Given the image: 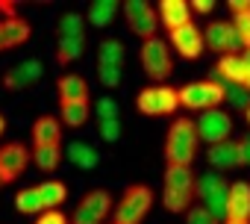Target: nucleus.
<instances>
[{
    "instance_id": "f257e3e1",
    "label": "nucleus",
    "mask_w": 250,
    "mask_h": 224,
    "mask_svg": "<svg viewBox=\"0 0 250 224\" xmlns=\"http://www.w3.org/2000/svg\"><path fill=\"white\" fill-rule=\"evenodd\" d=\"M197 201V177L186 165H168L165 168V186H162V203L168 212H188Z\"/></svg>"
},
{
    "instance_id": "f03ea898",
    "label": "nucleus",
    "mask_w": 250,
    "mask_h": 224,
    "mask_svg": "<svg viewBox=\"0 0 250 224\" xmlns=\"http://www.w3.org/2000/svg\"><path fill=\"white\" fill-rule=\"evenodd\" d=\"M197 124L191 118H177L171 127H168V136H165V159L168 165H186L191 168L194 157H197Z\"/></svg>"
},
{
    "instance_id": "7ed1b4c3",
    "label": "nucleus",
    "mask_w": 250,
    "mask_h": 224,
    "mask_svg": "<svg viewBox=\"0 0 250 224\" xmlns=\"http://www.w3.org/2000/svg\"><path fill=\"white\" fill-rule=\"evenodd\" d=\"M150 209H153V189L145 183H133L124 189L121 201L115 203L112 224H145Z\"/></svg>"
},
{
    "instance_id": "20e7f679",
    "label": "nucleus",
    "mask_w": 250,
    "mask_h": 224,
    "mask_svg": "<svg viewBox=\"0 0 250 224\" xmlns=\"http://www.w3.org/2000/svg\"><path fill=\"white\" fill-rule=\"evenodd\" d=\"M224 100H227V89L218 80H194V83H186L180 89V106L194 109V112L221 109Z\"/></svg>"
},
{
    "instance_id": "39448f33",
    "label": "nucleus",
    "mask_w": 250,
    "mask_h": 224,
    "mask_svg": "<svg viewBox=\"0 0 250 224\" xmlns=\"http://www.w3.org/2000/svg\"><path fill=\"white\" fill-rule=\"evenodd\" d=\"M227 195H229V186L224 183V177H221L218 171H206V174L197 180L200 206H206L221 224L227 221Z\"/></svg>"
},
{
    "instance_id": "423d86ee",
    "label": "nucleus",
    "mask_w": 250,
    "mask_h": 224,
    "mask_svg": "<svg viewBox=\"0 0 250 224\" xmlns=\"http://www.w3.org/2000/svg\"><path fill=\"white\" fill-rule=\"evenodd\" d=\"M203 39H206V47L218 50L221 56H238V53H244L241 33L235 30L232 21H209L206 30H203Z\"/></svg>"
},
{
    "instance_id": "0eeeda50",
    "label": "nucleus",
    "mask_w": 250,
    "mask_h": 224,
    "mask_svg": "<svg viewBox=\"0 0 250 224\" xmlns=\"http://www.w3.org/2000/svg\"><path fill=\"white\" fill-rule=\"evenodd\" d=\"M136 106H139V112H145V115H174L177 106H180V89L147 86V89L139 91Z\"/></svg>"
},
{
    "instance_id": "6e6552de",
    "label": "nucleus",
    "mask_w": 250,
    "mask_h": 224,
    "mask_svg": "<svg viewBox=\"0 0 250 224\" xmlns=\"http://www.w3.org/2000/svg\"><path fill=\"white\" fill-rule=\"evenodd\" d=\"M142 68L150 80H168L174 74L171 45H165L162 39H147L142 45Z\"/></svg>"
},
{
    "instance_id": "1a4fd4ad",
    "label": "nucleus",
    "mask_w": 250,
    "mask_h": 224,
    "mask_svg": "<svg viewBox=\"0 0 250 224\" xmlns=\"http://www.w3.org/2000/svg\"><path fill=\"white\" fill-rule=\"evenodd\" d=\"M109 212H112V195L106 189H91L77 201L71 224H103Z\"/></svg>"
},
{
    "instance_id": "9d476101",
    "label": "nucleus",
    "mask_w": 250,
    "mask_h": 224,
    "mask_svg": "<svg viewBox=\"0 0 250 224\" xmlns=\"http://www.w3.org/2000/svg\"><path fill=\"white\" fill-rule=\"evenodd\" d=\"M124 18H127V27L136 36H142L145 42L147 39H156L159 12L147 3V0H127V3H124Z\"/></svg>"
},
{
    "instance_id": "9b49d317",
    "label": "nucleus",
    "mask_w": 250,
    "mask_h": 224,
    "mask_svg": "<svg viewBox=\"0 0 250 224\" xmlns=\"http://www.w3.org/2000/svg\"><path fill=\"white\" fill-rule=\"evenodd\" d=\"M194 124H197V136H200L203 142H209V148H212V145L227 142V139H229V133H232V118L227 115L224 109L200 112V118H197Z\"/></svg>"
},
{
    "instance_id": "f8f14e48",
    "label": "nucleus",
    "mask_w": 250,
    "mask_h": 224,
    "mask_svg": "<svg viewBox=\"0 0 250 224\" xmlns=\"http://www.w3.org/2000/svg\"><path fill=\"white\" fill-rule=\"evenodd\" d=\"M30 162H33V151L27 145H21V142H9V145L0 148V174H3L6 183L18 180L27 171Z\"/></svg>"
},
{
    "instance_id": "ddd939ff",
    "label": "nucleus",
    "mask_w": 250,
    "mask_h": 224,
    "mask_svg": "<svg viewBox=\"0 0 250 224\" xmlns=\"http://www.w3.org/2000/svg\"><path fill=\"white\" fill-rule=\"evenodd\" d=\"M171 39V47L183 56V59H197L203 50H206V39H203V30L197 24H186L174 33H168Z\"/></svg>"
},
{
    "instance_id": "4468645a",
    "label": "nucleus",
    "mask_w": 250,
    "mask_h": 224,
    "mask_svg": "<svg viewBox=\"0 0 250 224\" xmlns=\"http://www.w3.org/2000/svg\"><path fill=\"white\" fill-rule=\"evenodd\" d=\"M30 36H33L30 21H24V18H18V15H15V18H3V21H0V53L27 45Z\"/></svg>"
},
{
    "instance_id": "2eb2a0df",
    "label": "nucleus",
    "mask_w": 250,
    "mask_h": 224,
    "mask_svg": "<svg viewBox=\"0 0 250 224\" xmlns=\"http://www.w3.org/2000/svg\"><path fill=\"white\" fill-rule=\"evenodd\" d=\"M206 159H209V165H212L215 171L241 168V165H244V162H241V142L227 139V142H221V145H212V148L206 151Z\"/></svg>"
},
{
    "instance_id": "dca6fc26",
    "label": "nucleus",
    "mask_w": 250,
    "mask_h": 224,
    "mask_svg": "<svg viewBox=\"0 0 250 224\" xmlns=\"http://www.w3.org/2000/svg\"><path fill=\"white\" fill-rule=\"evenodd\" d=\"M42 62L39 59H24V62H18L15 68H9L6 74H3V86L6 89H12V91H21V89H27V86H33L39 77H42Z\"/></svg>"
},
{
    "instance_id": "f3484780",
    "label": "nucleus",
    "mask_w": 250,
    "mask_h": 224,
    "mask_svg": "<svg viewBox=\"0 0 250 224\" xmlns=\"http://www.w3.org/2000/svg\"><path fill=\"white\" fill-rule=\"evenodd\" d=\"M227 221H247L250 224V183L238 180L229 186L227 195Z\"/></svg>"
},
{
    "instance_id": "a211bd4d",
    "label": "nucleus",
    "mask_w": 250,
    "mask_h": 224,
    "mask_svg": "<svg viewBox=\"0 0 250 224\" xmlns=\"http://www.w3.org/2000/svg\"><path fill=\"white\" fill-rule=\"evenodd\" d=\"M159 24L168 33L191 24V6L186 3V0H162L159 3Z\"/></svg>"
},
{
    "instance_id": "6ab92c4d",
    "label": "nucleus",
    "mask_w": 250,
    "mask_h": 224,
    "mask_svg": "<svg viewBox=\"0 0 250 224\" xmlns=\"http://www.w3.org/2000/svg\"><path fill=\"white\" fill-rule=\"evenodd\" d=\"M215 77H218L224 86H244L247 77H250V68L244 65L241 53H238V56H221L218 65H215Z\"/></svg>"
},
{
    "instance_id": "aec40b11",
    "label": "nucleus",
    "mask_w": 250,
    "mask_h": 224,
    "mask_svg": "<svg viewBox=\"0 0 250 224\" xmlns=\"http://www.w3.org/2000/svg\"><path fill=\"white\" fill-rule=\"evenodd\" d=\"M56 91H59V103H91L88 83L80 74H62L56 83Z\"/></svg>"
},
{
    "instance_id": "412c9836",
    "label": "nucleus",
    "mask_w": 250,
    "mask_h": 224,
    "mask_svg": "<svg viewBox=\"0 0 250 224\" xmlns=\"http://www.w3.org/2000/svg\"><path fill=\"white\" fill-rule=\"evenodd\" d=\"M33 142H36V148H42V145H59L62 142V124L53 115L36 118V124H33Z\"/></svg>"
},
{
    "instance_id": "4be33fe9",
    "label": "nucleus",
    "mask_w": 250,
    "mask_h": 224,
    "mask_svg": "<svg viewBox=\"0 0 250 224\" xmlns=\"http://www.w3.org/2000/svg\"><path fill=\"white\" fill-rule=\"evenodd\" d=\"M118 9H121L118 0H94V3L88 6V12H85V21L91 27H109L115 21Z\"/></svg>"
},
{
    "instance_id": "5701e85b",
    "label": "nucleus",
    "mask_w": 250,
    "mask_h": 224,
    "mask_svg": "<svg viewBox=\"0 0 250 224\" xmlns=\"http://www.w3.org/2000/svg\"><path fill=\"white\" fill-rule=\"evenodd\" d=\"M36 189H39V198H42V203H44V212H47V209H59V206L65 203V198H68V186H65L62 180H44V183H39Z\"/></svg>"
},
{
    "instance_id": "b1692460",
    "label": "nucleus",
    "mask_w": 250,
    "mask_h": 224,
    "mask_svg": "<svg viewBox=\"0 0 250 224\" xmlns=\"http://www.w3.org/2000/svg\"><path fill=\"white\" fill-rule=\"evenodd\" d=\"M229 21L241 33L244 47H250V0H229Z\"/></svg>"
},
{
    "instance_id": "393cba45",
    "label": "nucleus",
    "mask_w": 250,
    "mask_h": 224,
    "mask_svg": "<svg viewBox=\"0 0 250 224\" xmlns=\"http://www.w3.org/2000/svg\"><path fill=\"white\" fill-rule=\"evenodd\" d=\"M65 154H68V159H71L77 168H83V171H91V168L100 162V154H97L91 145H85V142H71Z\"/></svg>"
},
{
    "instance_id": "a878e982",
    "label": "nucleus",
    "mask_w": 250,
    "mask_h": 224,
    "mask_svg": "<svg viewBox=\"0 0 250 224\" xmlns=\"http://www.w3.org/2000/svg\"><path fill=\"white\" fill-rule=\"evenodd\" d=\"M124 45L118 39H106L97 45V65H112V68H124Z\"/></svg>"
},
{
    "instance_id": "bb28decb",
    "label": "nucleus",
    "mask_w": 250,
    "mask_h": 224,
    "mask_svg": "<svg viewBox=\"0 0 250 224\" xmlns=\"http://www.w3.org/2000/svg\"><path fill=\"white\" fill-rule=\"evenodd\" d=\"M59 115L65 127H83L91 118V103H59Z\"/></svg>"
},
{
    "instance_id": "cd10ccee",
    "label": "nucleus",
    "mask_w": 250,
    "mask_h": 224,
    "mask_svg": "<svg viewBox=\"0 0 250 224\" xmlns=\"http://www.w3.org/2000/svg\"><path fill=\"white\" fill-rule=\"evenodd\" d=\"M62 145H42V148H33V159H36V168L42 171H56L59 162H62Z\"/></svg>"
},
{
    "instance_id": "c85d7f7f",
    "label": "nucleus",
    "mask_w": 250,
    "mask_h": 224,
    "mask_svg": "<svg viewBox=\"0 0 250 224\" xmlns=\"http://www.w3.org/2000/svg\"><path fill=\"white\" fill-rule=\"evenodd\" d=\"M15 209L21 212V215H42L44 212V203H42V198H39V189L36 186H30V189H21L18 195H15Z\"/></svg>"
},
{
    "instance_id": "c756f323",
    "label": "nucleus",
    "mask_w": 250,
    "mask_h": 224,
    "mask_svg": "<svg viewBox=\"0 0 250 224\" xmlns=\"http://www.w3.org/2000/svg\"><path fill=\"white\" fill-rule=\"evenodd\" d=\"M85 50V36L83 39H59L56 45V62L59 65H71L74 59H80Z\"/></svg>"
},
{
    "instance_id": "7c9ffc66",
    "label": "nucleus",
    "mask_w": 250,
    "mask_h": 224,
    "mask_svg": "<svg viewBox=\"0 0 250 224\" xmlns=\"http://www.w3.org/2000/svg\"><path fill=\"white\" fill-rule=\"evenodd\" d=\"M85 36V24L80 12H65L59 18V39H83Z\"/></svg>"
},
{
    "instance_id": "2f4dec72",
    "label": "nucleus",
    "mask_w": 250,
    "mask_h": 224,
    "mask_svg": "<svg viewBox=\"0 0 250 224\" xmlns=\"http://www.w3.org/2000/svg\"><path fill=\"white\" fill-rule=\"evenodd\" d=\"M94 115H97V121H118L121 118V106L112 97H100L94 103Z\"/></svg>"
},
{
    "instance_id": "473e14b6",
    "label": "nucleus",
    "mask_w": 250,
    "mask_h": 224,
    "mask_svg": "<svg viewBox=\"0 0 250 224\" xmlns=\"http://www.w3.org/2000/svg\"><path fill=\"white\" fill-rule=\"evenodd\" d=\"M97 77L106 89H118L121 80H124V71L121 68H112V65H97Z\"/></svg>"
},
{
    "instance_id": "72a5a7b5",
    "label": "nucleus",
    "mask_w": 250,
    "mask_h": 224,
    "mask_svg": "<svg viewBox=\"0 0 250 224\" xmlns=\"http://www.w3.org/2000/svg\"><path fill=\"white\" fill-rule=\"evenodd\" d=\"M224 89H227V103H232L238 109H247L250 106V94H247L244 86H224Z\"/></svg>"
},
{
    "instance_id": "f704fd0d",
    "label": "nucleus",
    "mask_w": 250,
    "mask_h": 224,
    "mask_svg": "<svg viewBox=\"0 0 250 224\" xmlns=\"http://www.w3.org/2000/svg\"><path fill=\"white\" fill-rule=\"evenodd\" d=\"M186 224H221L206 206H191L188 212H186Z\"/></svg>"
},
{
    "instance_id": "c9c22d12",
    "label": "nucleus",
    "mask_w": 250,
    "mask_h": 224,
    "mask_svg": "<svg viewBox=\"0 0 250 224\" xmlns=\"http://www.w3.org/2000/svg\"><path fill=\"white\" fill-rule=\"evenodd\" d=\"M97 130H100V139L103 142H118L121 139V118L118 121H100Z\"/></svg>"
},
{
    "instance_id": "e433bc0d",
    "label": "nucleus",
    "mask_w": 250,
    "mask_h": 224,
    "mask_svg": "<svg viewBox=\"0 0 250 224\" xmlns=\"http://www.w3.org/2000/svg\"><path fill=\"white\" fill-rule=\"evenodd\" d=\"M33 224H71V221L65 218V212H59V209H47V212H42Z\"/></svg>"
},
{
    "instance_id": "4c0bfd02",
    "label": "nucleus",
    "mask_w": 250,
    "mask_h": 224,
    "mask_svg": "<svg viewBox=\"0 0 250 224\" xmlns=\"http://www.w3.org/2000/svg\"><path fill=\"white\" fill-rule=\"evenodd\" d=\"M191 12H197V15H209L212 9H215V3H212V0H191Z\"/></svg>"
},
{
    "instance_id": "58836bf2",
    "label": "nucleus",
    "mask_w": 250,
    "mask_h": 224,
    "mask_svg": "<svg viewBox=\"0 0 250 224\" xmlns=\"http://www.w3.org/2000/svg\"><path fill=\"white\" fill-rule=\"evenodd\" d=\"M238 142H241V162L250 165V136H244V139H238Z\"/></svg>"
},
{
    "instance_id": "ea45409f",
    "label": "nucleus",
    "mask_w": 250,
    "mask_h": 224,
    "mask_svg": "<svg viewBox=\"0 0 250 224\" xmlns=\"http://www.w3.org/2000/svg\"><path fill=\"white\" fill-rule=\"evenodd\" d=\"M241 59H244V65L250 68V47H244V53H241Z\"/></svg>"
},
{
    "instance_id": "a19ab883",
    "label": "nucleus",
    "mask_w": 250,
    "mask_h": 224,
    "mask_svg": "<svg viewBox=\"0 0 250 224\" xmlns=\"http://www.w3.org/2000/svg\"><path fill=\"white\" fill-rule=\"evenodd\" d=\"M3 130H6V118L0 115V136H3Z\"/></svg>"
},
{
    "instance_id": "79ce46f5",
    "label": "nucleus",
    "mask_w": 250,
    "mask_h": 224,
    "mask_svg": "<svg viewBox=\"0 0 250 224\" xmlns=\"http://www.w3.org/2000/svg\"><path fill=\"white\" fill-rule=\"evenodd\" d=\"M244 115H247V124H250V106H247V109H244Z\"/></svg>"
},
{
    "instance_id": "37998d69",
    "label": "nucleus",
    "mask_w": 250,
    "mask_h": 224,
    "mask_svg": "<svg viewBox=\"0 0 250 224\" xmlns=\"http://www.w3.org/2000/svg\"><path fill=\"white\" fill-rule=\"evenodd\" d=\"M224 224H247V221H224Z\"/></svg>"
},
{
    "instance_id": "c03bdc74",
    "label": "nucleus",
    "mask_w": 250,
    "mask_h": 224,
    "mask_svg": "<svg viewBox=\"0 0 250 224\" xmlns=\"http://www.w3.org/2000/svg\"><path fill=\"white\" fill-rule=\"evenodd\" d=\"M3 186H6V180H3V174H0V189H3Z\"/></svg>"
},
{
    "instance_id": "a18cd8bd",
    "label": "nucleus",
    "mask_w": 250,
    "mask_h": 224,
    "mask_svg": "<svg viewBox=\"0 0 250 224\" xmlns=\"http://www.w3.org/2000/svg\"><path fill=\"white\" fill-rule=\"evenodd\" d=\"M244 89H247V91H250V77H247V83H244Z\"/></svg>"
}]
</instances>
